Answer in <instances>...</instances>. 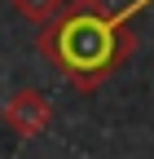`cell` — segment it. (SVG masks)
Listing matches in <instances>:
<instances>
[{"label":"cell","mask_w":154,"mask_h":159,"mask_svg":"<svg viewBox=\"0 0 154 159\" xmlns=\"http://www.w3.org/2000/svg\"><path fill=\"white\" fill-rule=\"evenodd\" d=\"M9 5H13L18 18H27V22H35V27H49L53 18L62 13L66 0H9Z\"/></svg>","instance_id":"obj_3"},{"label":"cell","mask_w":154,"mask_h":159,"mask_svg":"<svg viewBox=\"0 0 154 159\" xmlns=\"http://www.w3.org/2000/svg\"><path fill=\"white\" fill-rule=\"evenodd\" d=\"M0 119H5V128L18 137V142H35L40 133L53 128V102H49L40 89H18L9 102H5Z\"/></svg>","instance_id":"obj_2"},{"label":"cell","mask_w":154,"mask_h":159,"mask_svg":"<svg viewBox=\"0 0 154 159\" xmlns=\"http://www.w3.org/2000/svg\"><path fill=\"white\" fill-rule=\"evenodd\" d=\"M154 0H128L110 9L106 0H66L62 13L40 27V57L66 75L75 93H97L137 53V18Z\"/></svg>","instance_id":"obj_1"}]
</instances>
